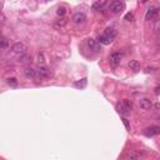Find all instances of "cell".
Segmentation results:
<instances>
[{
	"label": "cell",
	"instance_id": "cell-1",
	"mask_svg": "<svg viewBox=\"0 0 160 160\" xmlns=\"http://www.w3.org/2000/svg\"><path fill=\"white\" fill-rule=\"evenodd\" d=\"M115 36H116L115 29L114 28H108L104 31V34L99 35L97 41L99 43V44H103V45H109V44H111V43L114 41Z\"/></svg>",
	"mask_w": 160,
	"mask_h": 160
},
{
	"label": "cell",
	"instance_id": "cell-2",
	"mask_svg": "<svg viewBox=\"0 0 160 160\" xmlns=\"http://www.w3.org/2000/svg\"><path fill=\"white\" fill-rule=\"evenodd\" d=\"M131 109H133V103L130 100H128V99L121 100V103H119L118 105H116V110H118L119 114H121V115L130 114Z\"/></svg>",
	"mask_w": 160,
	"mask_h": 160
},
{
	"label": "cell",
	"instance_id": "cell-3",
	"mask_svg": "<svg viewBox=\"0 0 160 160\" xmlns=\"http://www.w3.org/2000/svg\"><path fill=\"white\" fill-rule=\"evenodd\" d=\"M35 71H36V78L39 79H48L51 77V71L44 65H39L35 69Z\"/></svg>",
	"mask_w": 160,
	"mask_h": 160
},
{
	"label": "cell",
	"instance_id": "cell-4",
	"mask_svg": "<svg viewBox=\"0 0 160 160\" xmlns=\"http://www.w3.org/2000/svg\"><path fill=\"white\" fill-rule=\"evenodd\" d=\"M124 9V3L121 2H118V0H115V2H111L109 4V10L114 14H120Z\"/></svg>",
	"mask_w": 160,
	"mask_h": 160
},
{
	"label": "cell",
	"instance_id": "cell-5",
	"mask_svg": "<svg viewBox=\"0 0 160 160\" xmlns=\"http://www.w3.org/2000/svg\"><path fill=\"white\" fill-rule=\"evenodd\" d=\"M124 54H121V53H113V54L110 55L109 58V61H110V65L113 68H116L119 65V64L121 63V59H123Z\"/></svg>",
	"mask_w": 160,
	"mask_h": 160
},
{
	"label": "cell",
	"instance_id": "cell-6",
	"mask_svg": "<svg viewBox=\"0 0 160 160\" xmlns=\"http://www.w3.org/2000/svg\"><path fill=\"white\" fill-rule=\"evenodd\" d=\"M12 51L16 55L23 56L25 54V51H26V46L23 44V43H15V44L12 46Z\"/></svg>",
	"mask_w": 160,
	"mask_h": 160
},
{
	"label": "cell",
	"instance_id": "cell-7",
	"mask_svg": "<svg viewBox=\"0 0 160 160\" xmlns=\"http://www.w3.org/2000/svg\"><path fill=\"white\" fill-rule=\"evenodd\" d=\"M87 45H88V48H89L91 51H94V53H100V51H101L100 44H99V43L95 40V39H88Z\"/></svg>",
	"mask_w": 160,
	"mask_h": 160
},
{
	"label": "cell",
	"instance_id": "cell-8",
	"mask_svg": "<svg viewBox=\"0 0 160 160\" xmlns=\"http://www.w3.org/2000/svg\"><path fill=\"white\" fill-rule=\"evenodd\" d=\"M160 133V126L158 125H154V126H150V128H146L145 131H144V135L150 138V136H154V135H158Z\"/></svg>",
	"mask_w": 160,
	"mask_h": 160
},
{
	"label": "cell",
	"instance_id": "cell-9",
	"mask_svg": "<svg viewBox=\"0 0 160 160\" xmlns=\"http://www.w3.org/2000/svg\"><path fill=\"white\" fill-rule=\"evenodd\" d=\"M85 20H87V16H85L84 13L78 12V13H75V14L73 15V21H74V23H75L77 25L84 24V23H85Z\"/></svg>",
	"mask_w": 160,
	"mask_h": 160
},
{
	"label": "cell",
	"instance_id": "cell-10",
	"mask_svg": "<svg viewBox=\"0 0 160 160\" xmlns=\"http://www.w3.org/2000/svg\"><path fill=\"white\" fill-rule=\"evenodd\" d=\"M158 8H155V6H151V8H149L148 10H146V14H145V20H153L156 15H158Z\"/></svg>",
	"mask_w": 160,
	"mask_h": 160
},
{
	"label": "cell",
	"instance_id": "cell-11",
	"mask_svg": "<svg viewBox=\"0 0 160 160\" xmlns=\"http://www.w3.org/2000/svg\"><path fill=\"white\" fill-rule=\"evenodd\" d=\"M139 106L143 109V110H150L153 108V103L150 99H148V98H144L141 100H139Z\"/></svg>",
	"mask_w": 160,
	"mask_h": 160
},
{
	"label": "cell",
	"instance_id": "cell-12",
	"mask_svg": "<svg viewBox=\"0 0 160 160\" xmlns=\"http://www.w3.org/2000/svg\"><path fill=\"white\" fill-rule=\"evenodd\" d=\"M24 75L28 79H36V71L33 68H25L24 70Z\"/></svg>",
	"mask_w": 160,
	"mask_h": 160
},
{
	"label": "cell",
	"instance_id": "cell-13",
	"mask_svg": "<svg viewBox=\"0 0 160 160\" xmlns=\"http://www.w3.org/2000/svg\"><path fill=\"white\" fill-rule=\"evenodd\" d=\"M65 25H66V19L65 18H59L55 23H54V28L55 29H63V28H65Z\"/></svg>",
	"mask_w": 160,
	"mask_h": 160
},
{
	"label": "cell",
	"instance_id": "cell-14",
	"mask_svg": "<svg viewBox=\"0 0 160 160\" xmlns=\"http://www.w3.org/2000/svg\"><path fill=\"white\" fill-rule=\"evenodd\" d=\"M128 66H129L131 70H134V71H139L140 70V63L138 60H130L129 64H128Z\"/></svg>",
	"mask_w": 160,
	"mask_h": 160
},
{
	"label": "cell",
	"instance_id": "cell-15",
	"mask_svg": "<svg viewBox=\"0 0 160 160\" xmlns=\"http://www.w3.org/2000/svg\"><path fill=\"white\" fill-rule=\"evenodd\" d=\"M87 84H88V79L87 78H83L81 80H78V81L74 83V87L79 88V89H84L85 87H87Z\"/></svg>",
	"mask_w": 160,
	"mask_h": 160
},
{
	"label": "cell",
	"instance_id": "cell-16",
	"mask_svg": "<svg viewBox=\"0 0 160 160\" xmlns=\"http://www.w3.org/2000/svg\"><path fill=\"white\" fill-rule=\"evenodd\" d=\"M105 5H106V2H105V0H101V2H95V3H93V9H94V10H98V12H100V10L104 9Z\"/></svg>",
	"mask_w": 160,
	"mask_h": 160
},
{
	"label": "cell",
	"instance_id": "cell-17",
	"mask_svg": "<svg viewBox=\"0 0 160 160\" xmlns=\"http://www.w3.org/2000/svg\"><path fill=\"white\" fill-rule=\"evenodd\" d=\"M65 13H66V9L64 8V6H59L58 10H56V14H58V16H60V18H64Z\"/></svg>",
	"mask_w": 160,
	"mask_h": 160
},
{
	"label": "cell",
	"instance_id": "cell-18",
	"mask_svg": "<svg viewBox=\"0 0 160 160\" xmlns=\"http://www.w3.org/2000/svg\"><path fill=\"white\" fill-rule=\"evenodd\" d=\"M6 83L10 85V87H18V79L16 78H9L8 80H6Z\"/></svg>",
	"mask_w": 160,
	"mask_h": 160
},
{
	"label": "cell",
	"instance_id": "cell-19",
	"mask_svg": "<svg viewBox=\"0 0 160 160\" xmlns=\"http://www.w3.org/2000/svg\"><path fill=\"white\" fill-rule=\"evenodd\" d=\"M136 159H138V153H135V151L129 153L125 158V160H136Z\"/></svg>",
	"mask_w": 160,
	"mask_h": 160
},
{
	"label": "cell",
	"instance_id": "cell-20",
	"mask_svg": "<svg viewBox=\"0 0 160 160\" xmlns=\"http://www.w3.org/2000/svg\"><path fill=\"white\" fill-rule=\"evenodd\" d=\"M8 44H9V43H8V40H6V38H4V36H2V35H0V48H6L8 46Z\"/></svg>",
	"mask_w": 160,
	"mask_h": 160
},
{
	"label": "cell",
	"instance_id": "cell-21",
	"mask_svg": "<svg viewBox=\"0 0 160 160\" xmlns=\"http://www.w3.org/2000/svg\"><path fill=\"white\" fill-rule=\"evenodd\" d=\"M44 61H45L44 54H43V53H40V54L38 55V63H39V65H44Z\"/></svg>",
	"mask_w": 160,
	"mask_h": 160
},
{
	"label": "cell",
	"instance_id": "cell-22",
	"mask_svg": "<svg viewBox=\"0 0 160 160\" xmlns=\"http://www.w3.org/2000/svg\"><path fill=\"white\" fill-rule=\"evenodd\" d=\"M121 120H123V123H124V125L126 128V130H130V124H129V121H128V119L126 118H123Z\"/></svg>",
	"mask_w": 160,
	"mask_h": 160
},
{
	"label": "cell",
	"instance_id": "cell-23",
	"mask_svg": "<svg viewBox=\"0 0 160 160\" xmlns=\"http://www.w3.org/2000/svg\"><path fill=\"white\" fill-rule=\"evenodd\" d=\"M125 20H128V21H133V20H134V15H133L131 13H128V14L125 15Z\"/></svg>",
	"mask_w": 160,
	"mask_h": 160
},
{
	"label": "cell",
	"instance_id": "cell-24",
	"mask_svg": "<svg viewBox=\"0 0 160 160\" xmlns=\"http://www.w3.org/2000/svg\"><path fill=\"white\" fill-rule=\"evenodd\" d=\"M155 94H156V95H159V87H156V88H155Z\"/></svg>",
	"mask_w": 160,
	"mask_h": 160
},
{
	"label": "cell",
	"instance_id": "cell-25",
	"mask_svg": "<svg viewBox=\"0 0 160 160\" xmlns=\"http://www.w3.org/2000/svg\"><path fill=\"white\" fill-rule=\"evenodd\" d=\"M2 6H3V3H2V2H0V8H2Z\"/></svg>",
	"mask_w": 160,
	"mask_h": 160
}]
</instances>
